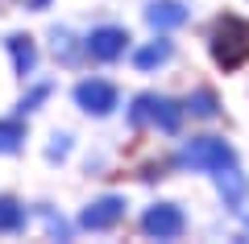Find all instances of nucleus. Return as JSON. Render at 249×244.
Instances as JSON below:
<instances>
[{"mask_svg":"<svg viewBox=\"0 0 249 244\" xmlns=\"http://www.w3.org/2000/svg\"><path fill=\"white\" fill-rule=\"evenodd\" d=\"M17 224H21V211L9 199H0V228H17Z\"/></svg>","mask_w":249,"mask_h":244,"instance_id":"obj_1","label":"nucleus"},{"mask_svg":"<svg viewBox=\"0 0 249 244\" xmlns=\"http://www.w3.org/2000/svg\"><path fill=\"white\" fill-rule=\"evenodd\" d=\"M21 141V129L17 124H0V149H13Z\"/></svg>","mask_w":249,"mask_h":244,"instance_id":"obj_2","label":"nucleus"}]
</instances>
